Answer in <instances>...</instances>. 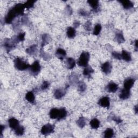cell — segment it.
<instances>
[{
	"label": "cell",
	"mask_w": 138,
	"mask_h": 138,
	"mask_svg": "<svg viewBox=\"0 0 138 138\" xmlns=\"http://www.w3.org/2000/svg\"><path fill=\"white\" fill-rule=\"evenodd\" d=\"M41 55H42V56L43 57V58H44V59H45V60H47L49 59V56H48V54H46V53H45L42 52V54H41Z\"/></svg>",
	"instance_id": "obj_42"
},
{
	"label": "cell",
	"mask_w": 138,
	"mask_h": 138,
	"mask_svg": "<svg viewBox=\"0 0 138 138\" xmlns=\"http://www.w3.org/2000/svg\"><path fill=\"white\" fill-rule=\"evenodd\" d=\"M122 5L123 7L125 9H129L133 7V3L130 1H119Z\"/></svg>",
	"instance_id": "obj_20"
},
{
	"label": "cell",
	"mask_w": 138,
	"mask_h": 138,
	"mask_svg": "<svg viewBox=\"0 0 138 138\" xmlns=\"http://www.w3.org/2000/svg\"><path fill=\"white\" fill-rule=\"evenodd\" d=\"M56 56L60 60H63L66 56V53L63 49L59 48L56 52Z\"/></svg>",
	"instance_id": "obj_15"
},
{
	"label": "cell",
	"mask_w": 138,
	"mask_h": 138,
	"mask_svg": "<svg viewBox=\"0 0 138 138\" xmlns=\"http://www.w3.org/2000/svg\"><path fill=\"white\" fill-rule=\"evenodd\" d=\"M130 95V89H127L124 88L121 91L119 94V97L120 99L122 100H125L129 98Z\"/></svg>",
	"instance_id": "obj_10"
},
{
	"label": "cell",
	"mask_w": 138,
	"mask_h": 138,
	"mask_svg": "<svg viewBox=\"0 0 138 138\" xmlns=\"http://www.w3.org/2000/svg\"><path fill=\"white\" fill-rule=\"evenodd\" d=\"M98 104L99 105H100L102 107L108 108L110 105L109 99L108 97L105 96V97H103L99 100Z\"/></svg>",
	"instance_id": "obj_11"
},
{
	"label": "cell",
	"mask_w": 138,
	"mask_h": 138,
	"mask_svg": "<svg viewBox=\"0 0 138 138\" xmlns=\"http://www.w3.org/2000/svg\"><path fill=\"white\" fill-rule=\"evenodd\" d=\"M14 131H15V133L16 134V135L18 136H20V135H22L24 134V128L23 126H20L19 125L16 129H14Z\"/></svg>",
	"instance_id": "obj_29"
},
{
	"label": "cell",
	"mask_w": 138,
	"mask_h": 138,
	"mask_svg": "<svg viewBox=\"0 0 138 138\" xmlns=\"http://www.w3.org/2000/svg\"><path fill=\"white\" fill-rule=\"evenodd\" d=\"M87 3L91 6L94 11H96L98 10L99 5L98 1H95V0H94V1H88Z\"/></svg>",
	"instance_id": "obj_18"
},
{
	"label": "cell",
	"mask_w": 138,
	"mask_h": 138,
	"mask_svg": "<svg viewBox=\"0 0 138 138\" xmlns=\"http://www.w3.org/2000/svg\"><path fill=\"white\" fill-rule=\"evenodd\" d=\"M29 69L30 72L33 75H37L40 71V66L39 61L37 60L34 61L33 64L31 66H30Z\"/></svg>",
	"instance_id": "obj_3"
},
{
	"label": "cell",
	"mask_w": 138,
	"mask_h": 138,
	"mask_svg": "<svg viewBox=\"0 0 138 138\" xmlns=\"http://www.w3.org/2000/svg\"><path fill=\"white\" fill-rule=\"evenodd\" d=\"M90 126L93 129H97L100 126V121L97 119H93L90 121Z\"/></svg>",
	"instance_id": "obj_26"
},
{
	"label": "cell",
	"mask_w": 138,
	"mask_h": 138,
	"mask_svg": "<svg viewBox=\"0 0 138 138\" xmlns=\"http://www.w3.org/2000/svg\"><path fill=\"white\" fill-rule=\"evenodd\" d=\"M14 65L17 70L20 71L25 70L30 67V65L28 63H27L25 60L20 58H18L15 59Z\"/></svg>",
	"instance_id": "obj_1"
},
{
	"label": "cell",
	"mask_w": 138,
	"mask_h": 138,
	"mask_svg": "<svg viewBox=\"0 0 138 138\" xmlns=\"http://www.w3.org/2000/svg\"><path fill=\"white\" fill-rule=\"evenodd\" d=\"M79 13L82 16H88L89 15V13H88L87 11L84 10H80L79 11Z\"/></svg>",
	"instance_id": "obj_40"
},
{
	"label": "cell",
	"mask_w": 138,
	"mask_h": 138,
	"mask_svg": "<svg viewBox=\"0 0 138 138\" xmlns=\"http://www.w3.org/2000/svg\"><path fill=\"white\" fill-rule=\"evenodd\" d=\"M66 65L68 69H72L75 65V62L72 58H68L66 59Z\"/></svg>",
	"instance_id": "obj_22"
},
{
	"label": "cell",
	"mask_w": 138,
	"mask_h": 138,
	"mask_svg": "<svg viewBox=\"0 0 138 138\" xmlns=\"http://www.w3.org/2000/svg\"><path fill=\"white\" fill-rule=\"evenodd\" d=\"M106 91L109 92L114 93L118 89V85L113 82H111L106 86Z\"/></svg>",
	"instance_id": "obj_9"
},
{
	"label": "cell",
	"mask_w": 138,
	"mask_h": 138,
	"mask_svg": "<svg viewBox=\"0 0 138 138\" xmlns=\"http://www.w3.org/2000/svg\"><path fill=\"white\" fill-rule=\"evenodd\" d=\"M75 30L72 27H68L67 29V35L69 38H73L75 36Z\"/></svg>",
	"instance_id": "obj_24"
},
{
	"label": "cell",
	"mask_w": 138,
	"mask_h": 138,
	"mask_svg": "<svg viewBox=\"0 0 138 138\" xmlns=\"http://www.w3.org/2000/svg\"><path fill=\"white\" fill-rule=\"evenodd\" d=\"M135 80L133 79V78H128L126 79L124 81V88L127 89H130L132 88L134 84Z\"/></svg>",
	"instance_id": "obj_13"
},
{
	"label": "cell",
	"mask_w": 138,
	"mask_h": 138,
	"mask_svg": "<svg viewBox=\"0 0 138 138\" xmlns=\"http://www.w3.org/2000/svg\"><path fill=\"white\" fill-rule=\"evenodd\" d=\"M50 40V37L48 34H44L42 36V46H44L45 45L48 44Z\"/></svg>",
	"instance_id": "obj_28"
},
{
	"label": "cell",
	"mask_w": 138,
	"mask_h": 138,
	"mask_svg": "<svg viewBox=\"0 0 138 138\" xmlns=\"http://www.w3.org/2000/svg\"><path fill=\"white\" fill-rule=\"evenodd\" d=\"M94 72V70L93 68L89 66H87L85 68L83 71V74L84 76L86 78H91V74Z\"/></svg>",
	"instance_id": "obj_14"
},
{
	"label": "cell",
	"mask_w": 138,
	"mask_h": 138,
	"mask_svg": "<svg viewBox=\"0 0 138 138\" xmlns=\"http://www.w3.org/2000/svg\"><path fill=\"white\" fill-rule=\"evenodd\" d=\"M54 126L51 124L48 123L46 125L43 126L41 129V133L42 134L46 135L48 134H50L54 132Z\"/></svg>",
	"instance_id": "obj_5"
},
{
	"label": "cell",
	"mask_w": 138,
	"mask_h": 138,
	"mask_svg": "<svg viewBox=\"0 0 138 138\" xmlns=\"http://www.w3.org/2000/svg\"><path fill=\"white\" fill-rule=\"evenodd\" d=\"M37 49L36 45H33L31 46L30 47H29V48H27V49L26 50V51L29 54L33 55L37 52Z\"/></svg>",
	"instance_id": "obj_25"
},
{
	"label": "cell",
	"mask_w": 138,
	"mask_h": 138,
	"mask_svg": "<svg viewBox=\"0 0 138 138\" xmlns=\"http://www.w3.org/2000/svg\"><path fill=\"white\" fill-rule=\"evenodd\" d=\"M101 70L105 74H109L111 73L112 70V65L108 61L105 62L101 65Z\"/></svg>",
	"instance_id": "obj_8"
},
{
	"label": "cell",
	"mask_w": 138,
	"mask_h": 138,
	"mask_svg": "<svg viewBox=\"0 0 138 138\" xmlns=\"http://www.w3.org/2000/svg\"><path fill=\"white\" fill-rule=\"evenodd\" d=\"M112 120H114V121H115L117 123H119L122 121L119 118H118V116H114L113 118H112Z\"/></svg>",
	"instance_id": "obj_41"
},
{
	"label": "cell",
	"mask_w": 138,
	"mask_h": 138,
	"mask_svg": "<svg viewBox=\"0 0 138 138\" xmlns=\"http://www.w3.org/2000/svg\"><path fill=\"white\" fill-rule=\"evenodd\" d=\"M78 80L77 75H75V74H73L70 76V81L72 83H76L77 82V80Z\"/></svg>",
	"instance_id": "obj_36"
},
{
	"label": "cell",
	"mask_w": 138,
	"mask_h": 138,
	"mask_svg": "<svg viewBox=\"0 0 138 138\" xmlns=\"http://www.w3.org/2000/svg\"><path fill=\"white\" fill-rule=\"evenodd\" d=\"M49 85H50V84H49V82L44 81L43 82L42 86H41V89H42V90H43V91L45 90V89H46L48 87H49Z\"/></svg>",
	"instance_id": "obj_37"
},
{
	"label": "cell",
	"mask_w": 138,
	"mask_h": 138,
	"mask_svg": "<svg viewBox=\"0 0 138 138\" xmlns=\"http://www.w3.org/2000/svg\"><path fill=\"white\" fill-rule=\"evenodd\" d=\"M86 120L84 118V117H80L79 119L77 120V125L80 127V128H83L85 125H86Z\"/></svg>",
	"instance_id": "obj_31"
},
{
	"label": "cell",
	"mask_w": 138,
	"mask_h": 138,
	"mask_svg": "<svg viewBox=\"0 0 138 138\" xmlns=\"http://www.w3.org/2000/svg\"><path fill=\"white\" fill-rule=\"evenodd\" d=\"M17 16L16 12L15 11L13 8H12L9 10V11L8 12L7 15H6L5 18V22L7 24H11L12 22L15 19L16 16Z\"/></svg>",
	"instance_id": "obj_6"
},
{
	"label": "cell",
	"mask_w": 138,
	"mask_h": 138,
	"mask_svg": "<svg viewBox=\"0 0 138 138\" xmlns=\"http://www.w3.org/2000/svg\"><path fill=\"white\" fill-rule=\"evenodd\" d=\"M137 40H135V48H136V50H137Z\"/></svg>",
	"instance_id": "obj_44"
},
{
	"label": "cell",
	"mask_w": 138,
	"mask_h": 138,
	"mask_svg": "<svg viewBox=\"0 0 138 138\" xmlns=\"http://www.w3.org/2000/svg\"><path fill=\"white\" fill-rule=\"evenodd\" d=\"M80 25V23L79 21H77V22H75L74 23H73V25L74 26V27H78Z\"/></svg>",
	"instance_id": "obj_43"
},
{
	"label": "cell",
	"mask_w": 138,
	"mask_h": 138,
	"mask_svg": "<svg viewBox=\"0 0 138 138\" xmlns=\"http://www.w3.org/2000/svg\"><path fill=\"white\" fill-rule=\"evenodd\" d=\"M25 33L23 32H21L18 34V35L16 37V39L17 40L18 42H19V41H23L24 40V38H25Z\"/></svg>",
	"instance_id": "obj_35"
},
{
	"label": "cell",
	"mask_w": 138,
	"mask_h": 138,
	"mask_svg": "<svg viewBox=\"0 0 138 138\" xmlns=\"http://www.w3.org/2000/svg\"><path fill=\"white\" fill-rule=\"evenodd\" d=\"M89 59V54L88 52H83L80 54L78 61V65L80 66L86 67L88 65Z\"/></svg>",
	"instance_id": "obj_2"
},
{
	"label": "cell",
	"mask_w": 138,
	"mask_h": 138,
	"mask_svg": "<svg viewBox=\"0 0 138 138\" xmlns=\"http://www.w3.org/2000/svg\"><path fill=\"white\" fill-rule=\"evenodd\" d=\"M67 115V112L66 111V109L64 108H61L59 109V115L57 118L58 120H62L64 119Z\"/></svg>",
	"instance_id": "obj_23"
},
{
	"label": "cell",
	"mask_w": 138,
	"mask_h": 138,
	"mask_svg": "<svg viewBox=\"0 0 138 138\" xmlns=\"http://www.w3.org/2000/svg\"><path fill=\"white\" fill-rule=\"evenodd\" d=\"M8 122L10 127L13 130L16 129L19 126V122L15 118H12L10 119L8 121Z\"/></svg>",
	"instance_id": "obj_16"
},
{
	"label": "cell",
	"mask_w": 138,
	"mask_h": 138,
	"mask_svg": "<svg viewBox=\"0 0 138 138\" xmlns=\"http://www.w3.org/2000/svg\"><path fill=\"white\" fill-rule=\"evenodd\" d=\"M17 43H18V41L16 38V39H14L13 40L8 39L5 40V42L4 43V46L6 49V50L8 51H9L15 46V44Z\"/></svg>",
	"instance_id": "obj_4"
},
{
	"label": "cell",
	"mask_w": 138,
	"mask_h": 138,
	"mask_svg": "<svg viewBox=\"0 0 138 138\" xmlns=\"http://www.w3.org/2000/svg\"><path fill=\"white\" fill-rule=\"evenodd\" d=\"M112 56L116 59H119V60H120L121 59V54L119 53H118L116 52H113L112 53Z\"/></svg>",
	"instance_id": "obj_38"
},
{
	"label": "cell",
	"mask_w": 138,
	"mask_h": 138,
	"mask_svg": "<svg viewBox=\"0 0 138 138\" xmlns=\"http://www.w3.org/2000/svg\"><path fill=\"white\" fill-rule=\"evenodd\" d=\"M13 8V9H14L15 11L16 12L17 16L23 15L24 14V11L25 9L24 4H22V3L17 4Z\"/></svg>",
	"instance_id": "obj_7"
},
{
	"label": "cell",
	"mask_w": 138,
	"mask_h": 138,
	"mask_svg": "<svg viewBox=\"0 0 138 138\" xmlns=\"http://www.w3.org/2000/svg\"><path fill=\"white\" fill-rule=\"evenodd\" d=\"M116 42H118L119 43H121L125 42V38L123 37V34L121 32L117 33L115 34V37Z\"/></svg>",
	"instance_id": "obj_27"
},
{
	"label": "cell",
	"mask_w": 138,
	"mask_h": 138,
	"mask_svg": "<svg viewBox=\"0 0 138 138\" xmlns=\"http://www.w3.org/2000/svg\"><path fill=\"white\" fill-rule=\"evenodd\" d=\"M101 30V25L100 24H97L94 27L93 33L94 35L97 36L100 33Z\"/></svg>",
	"instance_id": "obj_32"
},
{
	"label": "cell",
	"mask_w": 138,
	"mask_h": 138,
	"mask_svg": "<svg viewBox=\"0 0 138 138\" xmlns=\"http://www.w3.org/2000/svg\"><path fill=\"white\" fill-rule=\"evenodd\" d=\"M114 135L113 130L111 128H107L104 132V137L106 138H110Z\"/></svg>",
	"instance_id": "obj_30"
},
{
	"label": "cell",
	"mask_w": 138,
	"mask_h": 138,
	"mask_svg": "<svg viewBox=\"0 0 138 138\" xmlns=\"http://www.w3.org/2000/svg\"><path fill=\"white\" fill-rule=\"evenodd\" d=\"M86 88V85L83 81L79 82L78 84V89L80 92H84Z\"/></svg>",
	"instance_id": "obj_33"
},
{
	"label": "cell",
	"mask_w": 138,
	"mask_h": 138,
	"mask_svg": "<svg viewBox=\"0 0 138 138\" xmlns=\"http://www.w3.org/2000/svg\"><path fill=\"white\" fill-rule=\"evenodd\" d=\"M25 99L27 101H28L29 102L33 104L34 102V95L32 92L30 91L27 92L25 95Z\"/></svg>",
	"instance_id": "obj_21"
},
{
	"label": "cell",
	"mask_w": 138,
	"mask_h": 138,
	"mask_svg": "<svg viewBox=\"0 0 138 138\" xmlns=\"http://www.w3.org/2000/svg\"><path fill=\"white\" fill-rule=\"evenodd\" d=\"M59 109L54 108L51 109V111L50 112V116L51 119H57L58 115H59Z\"/></svg>",
	"instance_id": "obj_19"
},
{
	"label": "cell",
	"mask_w": 138,
	"mask_h": 138,
	"mask_svg": "<svg viewBox=\"0 0 138 138\" xmlns=\"http://www.w3.org/2000/svg\"><path fill=\"white\" fill-rule=\"evenodd\" d=\"M137 105H136L135 107H134V109H135V112L137 113Z\"/></svg>",
	"instance_id": "obj_45"
},
{
	"label": "cell",
	"mask_w": 138,
	"mask_h": 138,
	"mask_svg": "<svg viewBox=\"0 0 138 138\" xmlns=\"http://www.w3.org/2000/svg\"><path fill=\"white\" fill-rule=\"evenodd\" d=\"M65 94V89H57L56 90H55L54 93V96L56 99H60Z\"/></svg>",
	"instance_id": "obj_12"
},
{
	"label": "cell",
	"mask_w": 138,
	"mask_h": 138,
	"mask_svg": "<svg viewBox=\"0 0 138 138\" xmlns=\"http://www.w3.org/2000/svg\"><path fill=\"white\" fill-rule=\"evenodd\" d=\"M84 27H85V29L86 30H87V31L91 30V23L89 21L85 23Z\"/></svg>",
	"instance_id": "obj_39"
},
{
	"label": "cell",
	"mask_w": 138,
	"mask_h": 138,
	"mask_svg": "<svg viewBox=\"0 0 138 138\" xmlns=\"http://www.w3.org/2000/svg\"><path fill=\"white\" fill-rule=\"evenodd\" d=\"M34 2H35L33 1H26L25 3H24V5L25 8L30 9V8H32L33 6Z\"/></svg>",
	"instance_id": "obj_34"
},
{
	"label": "cell",
	"mask_w": 138,
	"mask_h": 138,
	"mask_svg": "<svg viewBox=\"0 0 138 138\" xmlns=\"http://www.w3.org/2000/svg\"><path fill=\"white\" fill-rule=\"evenodd\" d=\"M121 57L122 59L126 61H129L132 60V58H131V55L130 53H129L128 51L126 50H122V53L121 54Z\"/></svg>",
	"instance_id": "obj_17"
}]
</instances>
